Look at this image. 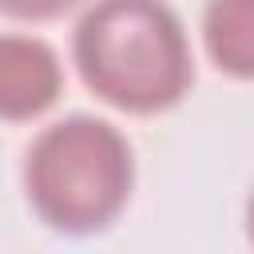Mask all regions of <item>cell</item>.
Here are the masks:
<instances>
[{
    "label": "cell",
    "instance_id": "1",
    "mask_svg": "<svg viewBox=\"0 0 254 254\" xmlns=\"http://www.w3.org/2000/svg\"><path fill=\"white\" fill-rule=\"evenodd\" d=\"M71 60L95 99L127 115L175 107L190 79V40L167 0H95L75 32Z\"/></svg>",
    "mask_w": 254,
    "mask_h": 254
},
{
    "label": "cell",
    "instance_id": "2",
    "mask_svg": "<svg viewBox=\"0 0 254 254\" xmlns=\"http://www.w3.org/2000/svg\"><path fill=\"white\" fill-rule=\"evenodd\" d=\"M135 187L127 135L95 115L44 127L24 155V194L36 218L60 234H95L119 218Z\"/></svg>",
    "mask_w": 254,
    "mask_h": 254
},
{
    "label": "cell",
    "instance_id": "3",
    "mask_svg": "<svg viewBox=\"0 0 254 254\" xmlns=\"http://www.w3.org/2000/svg\"><path fill=\"white\" fill-rule=\"evenodd\" d=\"M64 91V67L48 40L4 32L0 36V119L24 123L44 115Z\"/></svg>",
    "mask_w": 254,
    "mask_h": 254
},
{
    "label": "cell",
    "instance_id": "4",
    "mask_svg": "<svg viewBox=\"0 0 254 254\" xmlns=\"http://www.w3.org/2000/svg\"><path fill=\"white\" fill-rule=\"evenodd\" d=\"M202 48L234 79H254V0H206Z\"/></svg>",
    "mask_w": 254,
    "mask_h": 254
},
{
    "label": "cell",
    "instance_id": "5",
    "mask_svg": "<svg viewBox=\"0 0 254 254\" xmlns=\"http://www.w3.org/2000/svg\"><path fill=\"white\" fill-rule=\"evenodd\" d=\"M75 4H79V0H0V12L12 16V20H32V24H40V20H56V16L71 12Z\"/></svg>",
    "mask_w": 254,
    "mask_h": 254
},
{
    "label": "cell",
    "instance_id": "6",
    "mask_svg": "<svg viewBox=\"0 0 254 254\" xmlns=\"http://www.w3.org/2000/svg\"><path fill=\"white\" fill-rule=\"evenodd\" d=\"M246 234H250V242H254V190H250V198H246Z\"/></svg>",
    "mask_w": 254,
    "mask_h": 254
}]
</instances>
